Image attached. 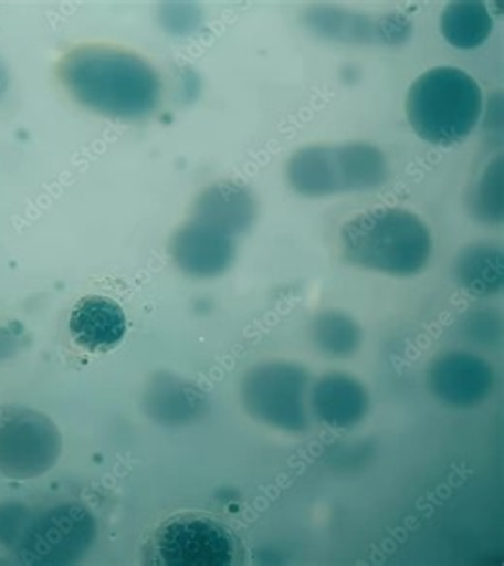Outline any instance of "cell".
I'll list each match as a JSON object with an SVG mask.
<instances>
[{"instance_id": "1", "label": "cell", "mask_w": 504, "mask_h": 566, "mask_svg": "<svg viewBox=\"0 0 504 566\" xmlns=\"http://www.w3.org/2000/svg\"><path fill=\"white\" fill-rule=\"evenodd\" d=\"M61 78L87 109L143 118L158 107L161 82L143 56L111 48H80L64 56Z\"/></svg>"}, {"instance_id": "2", "label": "cell", "mask_w": 504, "mask_h": 566, "mask_svg": "<svg viewBox=\"0 0 504 566\" xmlns=\"http://www.w3.org/2000/svg\"><path fill=\"white\" fill-rule=\"evenodd\" d=\"M339 244L349 264L395 277L421 274L433 254L431 231L403 208L357 213L339 231Z\"/></svg>"}, {"instance_id": "3", "label": "cell", "mask_w": 504, "mask_h": 566, "mask_svg": "<svg viewBox=\"0 0 504 566\" xmlns=\"http://www.w3.org/2000/svg\"><path fill=\"white\" fill-rule=\"evenodd\" d=\"M406 113L419 138L449 148L465 140L483 115V92L468 72L439 66L410 87Z\"/></svg>"}, {"instance_id": "4", "label": "cell", "mask_w": 504, "mask_h": 566, "mask_svg": "<svg viewBox=\"0 0 504 566\" xmlns=\"http://www.w3.org/2000/svg\"><path fill=\"white\" fill-rule=\"evenodd\" d=\"M285 177L301 197L328 198L380 189L390 179V166L377 146L346 142L301 148L287 161Z\"/></svg>"}, {"instance_id": "5", "label": "cell", "mask_w": 504, "mask_h": 566, "mask_svg": "<svg viewBox=\"0 0 504 566\" xmlns=\"http://www.w3.org/2000/svg\"><path fill=\"white\" fill-rule=\"evenodd\" d=\"M311 375L297 363L269 361L252 367L243 378L241 398L249 416L284 433L311 427Z\"/></svg>"}, {"instance_id": "6", "label": "cell", "mask_w": 504, "mask_h": 566, "mask_svg": "<svg viewBox=\"0 0 504 566\" xmlns=\"http://www.w3.org/2000/svg\"><path fill=\"white\" fill-rule=\"evenodd\" d=\"M151 565L228 566L239 557L235 534L218 520L182 514L167 520L151 539Z\"/></svg>"}, {"instance_id": "7", "label": "cell", "mask_w": 504, "mask_h": 566, "mask_svg": "<svg viewBox=\"0 0 504 566\" xmlns=\"http://www.w3.org/2000/svg\"><path fill=\"white\" fill-rule=\"evenodd\" d=\"M95 534L92 512L82 504H61L33 522L20 555L28 565H72L92 549Z\"/></svg>"}, {"instance_id": "8", "label": "cell", "mask_w": 504, "mask_h": 566, "mask_svg": "<svg viewBox=\"0 0 504 566\" xmlns=\"http://www.w3.org/2000/svg\"><path fill=\"white\" fill-rule=\"evenodd\" d=\"M61 434L48 417L28 409H0V468L10 475H38L55 464Z\"/></svg>"}, {"instance_id": "9", "label": "cell", "mask_w": 504, "mask_h": 566, "mask_svg": "<svg viewBox=\"0 0 504 566\" xmlns=\"http://www.w3.org/2000/svg\"><path fill=\"white\" fill-rule=\"evenodd\" d=\"M429 388L449 408H477L495 388V370L480 355L447 352L429 367Z\"/></svg>"}, {"instance_id": "10", "label": "cell", "mask_w": 504, "mask_h": 566, "mask_svg": "<svg viewBox=\"0 0 504 566\" xmlns=\"http://www.w3.org/2000/svg\"><path fill=\"white\" fill-rule=\"evenodd\" d=\"M171 254L185 274L218 277L235 262V237L192 218L175 233Z\"/></svg>"}, {"instance_id": "11", "label": "cell", "mask_w": 504, "mask_h": 566, "mask_svg": "<svg viewBox=\"0 0 504 566\" xmlns=\"http://www.w3.org/2000/svg\"><path fill=\"white\" fill-rule=\"evenodd\" d=\"M308 409L326 427L349 431L369 413V392L347 373H328L311 386Z\"/></svg>"}, {"instance_id": "12", "label": "cell", "mask_w": 504, "mask_h": 566, "mask_svg": "<svg viewBox=\"0 0 504 566\" xmlns=\"http://www.w3.org/2000/svg\"><path fill=\"white\" fill-rule=\"evenodd\" d=\"M307 24L321 38L344 43H400L410 33V22L402 17L377 20L336 9L308 10Z\"/></svg>"}, {"instance_id": "13", "label": "cell", "mask_w": 504, "mask_h": 566, "mask_svg": "<svg viewBox=\"0 0 504 566\" xmlns=\"http://www.w3.org/2000/svg\"><path fill=\"white\" fill-rule=\"evenodd\" d=\"M144 409L159 424H189L204 416V392L177 375L158 373L144 392Z\"/></svg>"}, {"instance_id": "14", "label": "cell", "mask_w": 504, "mask_h": 566, "mask_svg": "<svg viewBox=\"0 0 504 566\" xmlns=\"http://www.w3.org/2000/svg\"><path fill=\"white\" fill-rule=\"evenodd\" d=\"M72 339L87 352H109L126 334L125 311L109 297L92 295L72 308Z\"/></svg>"}, {"instance_id": "15", "label": "cell", "mask_w": 504, "mask_h": 566, "mask_svg": "<svg viewBox=\"0 0 504 566\" xmlns=\"http://www.w3.org/2000/svg\"><path fill=\"white\" fill-rule=\"evenodd\" d=\"M195 220L204 221L231 237L246 233L256 220V200L239 182H216L198 197Z\"/></svg>"}, {"instance_id": "16", "label": "cell", "mask_w": 504, "mask_h": 566, "mask_svg": "<svg viewBox=\"0 0 504 566\" xmlns=\"http://www.w3.org/2000/svg\"><path fill=\"white\" fill-rule=\"evenodd\" d=\"M503 251L493 244L477 243L465 247L454 264L456 280L465 292L475 297H489L503 290Z\"/></svg>"}, {"instance_id": "17", "label": "cell", "mask_w": 504, "mask_h": 566, "mask_svg": "<svg viewBox=\"0 0 504 566\" xmlns=\"http://www.w3.org/2000/svg\"><path fill=\"white\" fill-rule=\"evenodd\" d=\"M441 32L452 48L472 51L489 40L493 32V17L481 2H452L442 10Z\"/></svg>"}, {"instance_id": "18", "label": "cell", "mask_w": 504, "mask_h": 566, "mask_svg": "<svg viewBox=\"0 0 504 566\" xmlns=\"http://www.w3.org/2000/svg\"><path fill=\"white\" fill-rule=\"evenodd\" d=\"M311 339L321 354L347 359L361 347V326L342 311H324L313 318Z\"/></svg>"}, {"instance_id": "19", "label": "cell", "mask_w": 504, "mask_h": 566, "mask_svg": "<svg viewBox=\"0 0 504 566\" xmlns=\"http://www.w3.org/2000/svg\"><path fill=\"white\" fill-rule=\"evenodd\" d=\"M470 210L483 223L503 220V161L489 164L470 195Z\"/></svg>"}, {"instance_id": "20", "label": "cell", "mask_w": 504, "mask_h": 566, "mask_svg": "<svg viewBox=\"0 0 504 566\" xmlns=\"http://www.w3.org/2000/svg\"><path fill=\"white\" fill-rule=\"evenodd\" d=\"M501 318L495 311L475 308L462 318L460 332L475 347H495L501 342Z\"/></svg>"}, {"instance_id": "21", "label": "cell", "mask_w": 504, "mask_h": 566, "mask_svg": "<svg viewBox=\"0 0 504 566\" xmlns=\"http://www.w3.org/2000/svg\"><path fill=\"white\" fill-rule=\"evenodd\" d=\"M159 18L161 24L169 33H177V35H187L197 30L202 14L195 4H182V2H174V4H166L164 9L159 10Z\"/></svg>"}]
</instances>
